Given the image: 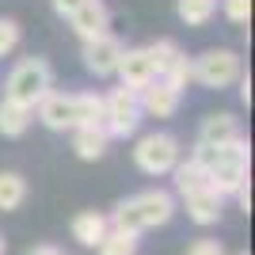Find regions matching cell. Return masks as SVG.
<instances>
[{
	"mask_svg": "<svg viewBox=\"0 0 255 255\" xmlns=\"http://www.w3.org/2000/svg\"><path fill=\"white\" fill-rule=\"evenodd\" d=\"M34 115L46 129L69 133L76 126H103V92H50Z\"/></svg>",
	"mask_w": 255,
	"mask_h": 255,
	"instance_id": "1",
	"label": "cell"
},
{
	"mask_svg": "<svg viewBox=\"0 0 255 255\" xmlns=\"http://www.w3.org/2000/svg\"><path fill=\"white\" fill-rule=\"evenodd\" d=\"M175 210H179V206H175V194L152 187V191H137V194H129V198H122L107 221H111V229L141 236V233H152L160 225H168L171 217H175Z\"/></svg>",
	"mask_w": 255,
	"mask_h": 255,
	"instance_id": "2",
	"label": "cell"
},
{
	"mask_svg": "<svg viewBox=\"0 0 255 255\" xmlns=\"http://www.w3.org/2000/svg\"><path fill=\"white\" fill-rule=\"evenodd\" d=\"M53 92V65L46 57H19L4 76V99H15L23 107H38Z\"/></svg>",
	"mask_w": 255,
	"mask_h": 255,
	"instance_id": "3",
	"label": "cell"
},
{
	"mask_svg": "<svg viewBox=\"0 0 255 255\" xmlns=\"http://www.w3.org/2000/svg\"><path fill=\"white\" fill-rule=\"evenodd\" d=\"M179 160H183L179 141L171 137V133H164V129H152V133L137 137V145H133V164H137V171L141 175H152V179L171 175V168H175Z\"/></svg>",
	"mask_w": 255,
	"mask_h": 255,
	"instance_id": "4",
	"label": "cell"
},
{
	"mask_svg": "<svg viewBox=\"0 0 255 255\" xmlns=\"http://www.w3.org/2000/svg\"><path fill=\"white\" fill-rule=\"evenodd\" d=\"M145 122V115H141V103H137V92H129V88H111V92H103V129L107 137H133L137 133V126Z\"/></svg>",
	"mask_w": 255,
	"mask_h": 255,
	"instance_id": "5",
	"label": "cell"
},
{
	"mask_svg": "<svg viewBox=\"0 0 255 255\" xmlns=\"http://www.w3.org/2000/svg\"><path fill=\"white\" fill-rule=\"evenodd\" d=\"M248 164H252V149H248L244 137L221 145V149H217V164L206 171V175H210V187L221 194V198H233L236 187L248 179Z\"/></svg>",
	"mask_w": 255,
	"mask_h": 255,
	"instance_id": "6",
	"label": "cell"
},
{
	"mask_svg": "<svg viewBox=\"0 0 255 255\" xmlns=\"http://www.w3.org/2000/svg\"><path fill=\"white\" fill-rule=\"evenodd\" d=\"M244 73V61H240V53L236 50H206L194 57V84L210 88V92H225V88H233Z\"/></svg>",
	"mask_w": 255,
	"mask_h": 255,
	"instance_id": "7",
	"label": "cell"
},
{
	"mask_svg": "<svg viewBox=\"0 0 255 255\" xmlns=\"http://www.w3.org/2000/svg\"><path fill=\"white\" fill-rule=\"evenodd\" d=\"M122 38H115V34L107 31V34H99V38H92V42H84L80 46V57H84V69L92 76H115V69H118V57H122Z\"/></svg>",
	"mask_w": 255,
	"mask_h": 255,
	"instance_id": "8",
	"label": "cell"
},
{
	"mask_svg": "<svg viewBox=\"0 0 255 255\" xmlns=\"http://www.w3.org/2000/svg\"><path fill=\"white\" fill-rule=\"evenodd\" d=\"M65 23L73 27V34L80 42H92V38H99V34L111 31V8H107L103 0H84Z\"/></svg>",
	"mask_w": 255,
	"mask_h": 255,
	"instance_id": "9",
	"label": "cell"
},
{
	"mask_svg": "<svg viewBox=\"0 0 255 255\" xmlns=\"http://www.w3.org/2000/svg\"><path fill=\"white\" fill-rule=\"evenodd\" d=\"M118 84L129 88V92H141V88L149 84V80H156V73H152V61H149V53H145V46H133V50H122V57H118Z\"/></svg>",
	"mask_w": 255,
	"mask_h": 255,
	"instance_id": "10",
	"label": "cell"
},
{
	"mask_svg": "<svg viewBox=\"0 0 255 255\" xmlns=\"http://www.w3.org/2000/svg\"><path fill=\"white\" fill-rule=\"evenodd\" d=\"M137 103H141V115H145V118H171L175 111H179L183 96L156 76V80H149V84L137 92Z\"/></svg>",
	"mask_w": 255,
	"mask_h": 255,
	"instance_id": "11",
	"label": "cell"
},
{
	"mask_svg": "<svg viewBox=\"0 0 255 255\" xmlns=\"http://www.w3.org/2000/svg\"><path fill=\"white\" fill-rule=\"evenodd\" d=\"M183 210H187V217H191L194 225L210 229V225L221 221V213H225V198L213 191V187H202V191L183 194Z\"/></svg>",
	"mask_w": 255,
	"mask_h": 255,
	"instance_id": "12",
	"label": "cell"
},
{
	"mask_svg": "<svg viewBox=\"0 0 255 255\" xmlns=\"http://www.w3.org/2000/svg\"><path fill=\"white\" fill-rule=\"evenodd\" d=\"M236 137H244V129H240V118L233 111H213L198 126V141H206V145H229Z\"/></svg>",
	"mask_w": 255,
	"mask_h": 255,
	"instance_id": "13",
	"label": "cell"
},
{
	"mask_svg": "<svg viewBox=\"0 0 255 255\" xmlns=\"http://www.w3.org/2000/svg\"><path fill=\"white\" fill-rule=\"evenodd\" d=\"M107 229H111L107 213H96V210H84V213H76L73 221H69L73 240H76V244H84V248H96L99 240L107 236Z\"/></svg>",
	"mask_w": 255,
	"mask_h": 255,
	"instance_id": "14",
	"label": "cell"
},
{
	"mask_svg": "<svg viewBox=\"0 0 255 255\" xmlns=\"http://www.w3.org/2000/svg\"><path fill=\"white\" fill-rule=\"evenodd\" d=\"M69 133H73V152L80 160H103L107 145H111L103 126H76V129H69Z\"/></svg>",
	"mask_w": 255,
	"mask_h": 255,
	"instance_id": "15",
	"label": "cell"
},
{
	"mask_svg": "<svg viewBox=\"0 0 255 255\" xmlns=\"http://www.w3.org/2000/svg\"><path fill=\"white\" fill-rule=\"evenodd\" d=\"M31 122H34L31 107H23V103H15V99L0 96V133H4V137H23V133L31 129Z\"/></svg>",
	"mask_w": 255,
	"mask_h": 255,
	"instance_id": "16",
	"label": "cell"
},
{
	"mask_svg": "<svg viewBox=\"0 0 255 255\" xmlns=\"http://www.w3.org/2000/svg\"><path fill=\"white\" fill-rule=\"evenodd\" d=\"M171 183H175V194H191V191H202V187H210V175H206L198 164H191V160H179L175 168H171Z\"/></svg>",
	"mask_w": 255,
	"mask_h": 255,
	"instance_id": "17",
	"label": "cell"
},
{
	"mask_svg": "<svg viewBox=\"0 0 255 255\" xmlns=\"http://www.w3.org/2000/svg\"><path fill=\"white\" fill-rule=\"evenodd\" d=\"M160 80H164V84H171L175 88V92H187V88L194 84V57H187V53H175V57H171L168 61V69H164V73H160Z\"/></svg>",
	"mask_w": 255,
	"mask_h": 255,
	"instance_id": "18",
	"label": "cell"
},
{
	"mask_svg": "<svg viewBox=\"0 0 255 255\" xmlns=\"http://www.w3.org/2000/svg\"><path fill=\"white\" fill-rule=\"evenodd\" d=\"M23 198H27V179L19 171H0V213L19 210Z\"/></svg>",
	"mask_w": 255,
	"mask_h": 255,
	"instance_id": "19",
	"label": "cell"
},
{
	"mask_svg": "<svg viewBox=\"0 0 255 255\" xmlns=\"http://www.w3.org/2000/svg\"><path fill=\"white\" fill-rule=\"evenodd\" d=\"M175 11L187 27H206L217 15V0H175Z\"/></svg>",
	"mask_w": 255,
	"mask_h": 255,
	"instance_id": "20",
	"label": "cell"
},
{
	"mask_svg": "<svg viewBox=\"0 0 255 255\" xmlns=\"http://www.w3.org/2000/svg\"><path fill=\"white\" fill-rule=\"evenodd\" d=\"M99 255H137V236L122 233V229H107V236L96 244Z\"/></svg>",
	"mask_w": 255,
	"mask_h": 255,
	"instance_id": "21",
	"label": "cell"
},
{
	"mask_svg": "<svg viewBox=\"0 0 255 255\" xmlns=\"http://www.w3.org/2000/svg\"><path fill=\"white\" fill-rule=\"evenodd\" d=\"M145 53H149V61H152V73L160 76L164 69H168V61L175 57V53H179V46L171 42V38H156V42L145 46Z\"/></svg>",
	"mask_w": 255,
	"mask_h": 255,
	"instance_id": "22",
	"label": "cell"
},
{
	"mask_svg": "<svg viewBox=\"0 0 255 255\" xmlns=\"http://www.w3.org/2000/svg\"><path fill=\"white\" fill-rule=\"evenodd\" d=\"M221 11H225L229 23L248 27V19H252V0H221Z\"/></svg>",
	"mask_w": 255,
	"mask_h": 255,
	"instance_id": "23",
	"label": "cell"
},
{
	"mask_svg": "<svg viewBox=\"0 0 255 255\" xmlns=\"http://www.w3.org/2000/svg\"><path fill=\"white\" fill-rule=\"evenodd\" d=\"M19 23L15 19H0V57H8L11 50H15V46H19Z\"/></svg>",
	"mask_w": 255,
	"mask_h": 255,
	"instance_id": "24",
	"label": "cell"
},
{
	"mask_svg": "<svg viewBox=\"0 0 255 255\" xmlns=\"http://www.w3.org/2000/svg\"><path fill=\"white\" fill-rule=\"evenodd\" d=\"M187 255H225V244L213 240V236H198V240L187 248Z\"/></svg>",
	"mask_w": 255,
	"mask_h": 255,
	"instance_id": "25",
	"label": "cell"
},
{
	"mask_svg": "<svg viewBox=\"0 0 255 255\" xmlns=\"http://www.w3.org/2000/svg\"><path fill=\"white\" fill-rule=\"evenodd\" d=\"M233 198H236V206H240V210H244V213L252 210V179H244V183H240Z\"/></svg>",
	"mask_w": 255,
	"mask_h": 255,
	"instance_id": "26",
	"label": "cell"
},
{
	"mask_svg": "<svg viewBox=\"0 0 255 255\" xmlns=\"http://www.w3.org/2000/svg\"><path fill=\"white\" fill-rule=\"evenodd\" d=\"M50 4H53V11H57L61 19H69V15H73V11L84 4V0H50Z\"/></svg>",
	"mask_w": 255,
	"mask_h": 255,
	"instance_id": "27",
	"label": "cell"
},
{
	"mask_svg": "<svg viewBox=\"0 0 255 255\" xmlns=\"http://www.w3.org/2000/svg\"><path fill=\"white\" fill-rule=\"evenodd\" d=\"M236 88H240V103H244V107H252V76H248V73H240Z\"/></svg>",
	"mask_w": 255,
	"mask_h": 255,
	"instance_id": "28",
	"label": "cell"
},
{
	"mask_svg": "<svg viewBox=\"0 0 255 255\" xmlns=\"http://www.w3.org/2000/svg\"><path fill=\"white\" fill-rule=\"evenodd\" d=\"M27 255H65V252H61L57 244H34V248H31Z\"/></svg>",
	"mask_w": 255,
	"mask_h": 255,
	"instance_id": "29",
	"label": "cell"
},
{
	"mask_svg": "<svg viewBox=\"0 0 255 255\" xmlns=\"http://www.w3.org/2000/svg\"><path fill=\"white\" fill-rule=\"evenodd\" d=\"M0 255H4V236H0Z\"/></svg>",
	"mask_w": 255,
	"mask_h": 255,
	"instance_id": "30",
	"label": "cell"
},
{
	"mask_svg": "<svg viewBox=\"0 0 255 255\" xmlns=\"http://www.w3.org/2000/svg\"><path fill=\"white\" fill-rule=\"evenodd\" d=\"M244 255H248V252H244Z\"/></svg>",
	"mask_w": 255,
	"mask_h": 255,
	"instance_id": "31",
	"label": "cell"
}]
</instances>
